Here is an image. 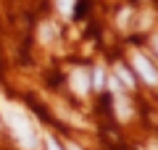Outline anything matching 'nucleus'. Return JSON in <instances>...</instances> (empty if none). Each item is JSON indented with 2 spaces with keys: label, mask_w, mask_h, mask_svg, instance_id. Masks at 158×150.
Masks as SVG:
<instances>
[{
  "label": "nucleus",
  "mask_w": 158,
  "mask_h": 150,
  "mask_svg": "<svg viewBox=\"0 0 158 150\" xmlns=\"http://www.w3.org/2000/svg\"><path fill=\"white\" fill-rule=\"evenodd\" d=\"M0 113H3V119H6V127L11 129L13 140H16L24 150H37V145H40L37 142V129H34L32 119H29L21 108L13 106V103L0 100Z\"/></svg>",
  "instance_id": "1"
},
{
  "label": "nucleus",
  "mask_w": 158,
  "mask_h": 150,
  "mask_svg": "<svg viewBox=\"0 0 158 150\" xmlns=\"http://www.w3.org/2000/svg\"><path fill=\"white\" fill-rule=\"evenodd\" d=\"M132 63H135V69L140 71V77L145 79L148 84H158V71H156L153 63H148L142 56H135V58H132Z\"/></svg>",
  "instance_id": "2"
},
{
  "label": "nucleus",
  "mask_w": 158,
  "mask_h": 150,
  "mask_svg": "<svg viewBox=\"0 0 158 150\" xmlns=\"http://www.w3.org/2000/svg\"><path fill=\"white\" fill-rule=\"evenodd\" d=\"M69 84H71V90H74L77 95H87V92H90V77H87V71H82V69L71 71Z\"/></svg>",
  "instance_id": "3"
},
{
  "label": "nucleus",
  "mask_w": 158,
  "mask_h": 150,
  "mask_svg": "<svg viewBox=\"0 0 158 150\" xmlns=\"http://www.w3.org/2000/svg\"><path fill=\"white\" fill-rule=\"evenodd\" d=\"M116 74H118V79L127 84V87H135V79H132V74H129V69H124V63H116Z\"/></svg>",
  "instance_id": "4"
},
{
  "label": "nucleus",
  "mask_w": 158,
  "mask_h": 150,
  "mask_svg": "<svg viewBox=\"0 0 158 150\" xmlns=\"http://www.w3.org/2000/svg\"><path fill=\"white\" fill-rule=\"evenodd\" d=\"M58 11H61L63 16H71L74 13V0H58Z\"/></svg>",
  "instance_id": "5"
},
{
  "label": "nucleus",
  "mask_w": 158,
  "mask_h": 150,
  "mask_svg": "<svg viewBox=\"0 0 158 150\" xmlns=\"http://www.w3.org/2000/svg\"><path fill=\"white\" fill-rule=\"evenodd\" d=\"M103 82H106V79H103V69L98 66L95 71H92V84H95V90H100V87H103Z\"/></svg>",
  "instance_id": "6"
},
{
  "label": "nucleus",
  "mask_w": 158,
  "mask_h": 150,
  "mask_svg": "<svg viewBox=\"0 0 158 150\" xmlns=\"http://www.w3.org/2000/svg\"><path fill=\"white\" fill-rule=\"evenodd\" d=\"M45 145H48V150H61V145L56 142V137H45Z\"/></svg>",
  "instance_id": "7"
},
{
  "label": "nucleus",
  "mask_w": 158,
  "mask_h": 150,
  "mask_svg": "<svg viewBox=\"0 0 158 150\" xmlns=\"http://www.w3.org/2000/svg\"><path fill=\"white\" fill-rule=\"evenodd\" d=\"M66 150H82L79 145H74V142H66Z\"/></svg>",
  "instance_id": "8"
},
{
  "label": "nucleus",
  "mask_w": 158,
  "mask_h": 150,
  "mask_svg": "<svg viewBox=\"0 0 158 150\" xmlns=\"http://www.w3.org/2000/svg\"><path fill=\"white\" fill-rule=\"evenodd\" d=\"M153 48H156V53H158V34L153 37Z\"/></svg>",
  "instance_id": "9"
}]
</instances>
